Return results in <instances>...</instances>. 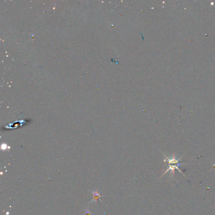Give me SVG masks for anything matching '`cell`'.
I'll return each mask as SVG.
<instances>
[{
  "label": "cell",
  "mask_w": 215,
  "mask_h": 215,
  "mask_svg": "<svg viewBox=\"0 0 215 215\" xmlns=\"http://www.w3.org/2000/svg\"><path fill=\"white\" fill-rule=\"evenodd\" d=\"M84 211H85V215H90L92 214V213L89 211L88 209H84Z\"/></svg>",
  "instance_id": "cell-2"
},
{
  "label": "cell",
  "mask_w": 215,
  "mask_h": 215,
  "mask_svg": "<svg viewBox=\"0 0 215 215\" xmlns=\"http://www.w3.org/2000/svg\"><path fill=\"white\" fill-rule=\"evenodd\" d=\"M92 194H93V196H94V198H93V199H92V201H90L89 204L92 203L93 201H96V202H97V200L99 199H100V198H101V197H105V196L102 195V194H100L97 190H92Z\"/></svg>",
  "instance_id": "cell-1"
}]
</instances>
